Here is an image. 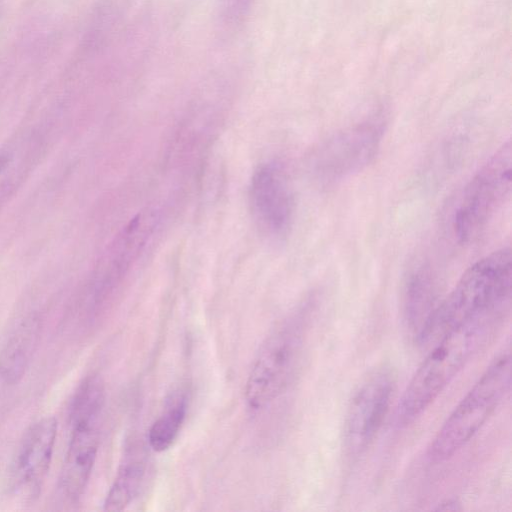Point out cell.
I'll list each match as a JSON object with an SVG mask.
<instances>
[{"label": "cell", "mask_w": 512, "mask_h": 512, "mask_svg": "<svg viewBox=\"0 0 512 512\" xmlns=\"http://www.w3.org/2000/svg\"><path fill=\"white\" fill-rule=\"evenodd\" d=\"M508 309L501 307L479 314L437 340L399 400L395 413L397 426H408L431 405L493 336Z\"/></svg>", "instance_id": "obj_1"}, {"label": "cell", "mask_w": 512, "mask_h": 512, "mask_svg": "<svg viewBox=\"0 0 512 512\" xmlns=\"http://www.w3.org/2000/svg\"><path fill=\"white\" fill-rule=\"evenodd\" d=\"M511 250L505 247L472 264L448 295L436 305L420 333L421 343L442 335L486 311L510 306Z\"/></svg>", "instance_id": "obj_2"}, {"label": "cell", "mask_w": 512, "mask_h": 512, "mask_svg": "<svg viewBox=\"0 0 512 512\" xmlns=\"http://www.w3.org/2000/svg\"><path fill=\"white\" fill-rule=\"evenodd\" d=\"M312 311L311 305L298 309L262 343L245 386V398L251 408L271 403L296 376L307 348Z\"/></svg>", "instance_id": "obj_3"}, {"label": "cell", "mask_w": 512, "mask_h": 512, "mask_svg": "<svg viewBox=\"0 0 512 512\" xmlns=\"http://www.w3.org/2000/svg\"><path fill=\"white\" fill-rule=\"evenodd\" d=\"M511 354L498 355L447 417L428 448L442 462L467 444L494 413L511 383Z\"/></svg>", "instance_id": "obj_4"}, {"label": "cell", "mask_w": 512, "mask_h": 512, "mask_svg": "<svg viewBox=\"0 0 512 512\" xmlns=\"http://www.w3.org/2000/svg\"><path fill=\"white\" fill-rule=\"evenodd\" d=\"M512 149L503 143L464 187L452 215V231L462 244L476 239L505 203L511 190Z\"/></svg>", "instance_id": "obj_5"}, {"label": "cell", "mask_w": 512, "mask_h": 512, "mask_svg": "<svg viewBox=\"0 0 512 512\" xmlns=\"http://www.w3.org/2000/svg\"><path fill=\"white\" fill-rule=\"evenodd\" d=\"M386 123L385 115L376 113L325 138L311 154L313 176L335 184L362 171L377 155Z\"/></svg>", "instance_id": "obj_6"}, {"label": "cell", "mask_w": 512, "mask_h": 512, "mask_svg": "<svg viewBox=\"0 0 512 512\" xmlns=\"http://www.w3.org/2000/svg\"><path fill=\"white\" fill-rule=\"evenodd\" d=\"M395 385L392 369L381 366L370 371L353 391L343 424L348 456L361 455L375 439L389 411Z\"/></svg>", "instance_id": "obj_7"}, {"label": "cell", "mask_w": 512, "mask_h": 512, "mask_svg": "<svg viewBox=\"0 0 512 512\" xmlns=\"http://www.w3.org/2000/svg\"><path fill=\"white\" fill-rule=\"evenodd\" d=\"M249 199L255 221L273 237L286 235L291 227L294 200L291 187L276 163H265L254 172Z\"/></svg>", "instance_id": "obj_8"}, {"label": "cell", "mask_w": 512, "mask_h": 512, "mask_svg": "<svg viewBox=\"0 0 512 512\" xmlns=\"http://www.w3.org/2000/svg\"><path fill=\"white\" fill-rule=\"evenodd\" d=\"M57 420L45 416L24 433L12 462L11 482L16 492L37 495L49 471L57 437Z\"/></svg>", "instance_id": "obj_9"}, {"label": "cell", "mask_w": 512, "mask_h": 512, "mask_svg": "<svg viewBox=\"0 0 512 512\" xmlns=\"http://www.w3.org/2000/svg\"><path fill=\"white\" fill-rule=\"evenodd\" d=\"M45 149L39 130L25 128L0 147V212L38 165Z\"/></svg>", "instance_id": "obj_10"}, {"label": "cell", "mask_w": 512, "mask_h": 512, "mask_svg": "<svg viewBox=\"0 0 512 512\" xmlns=\"http://www.w3.org/2000/svg\"><path fill=\"white\" fill-rule=\"evenodd\" d=\"M101 419L70 422L71 435L61 472L60 485L63 494L76 502L89 482L100 438Z\"/></svg>", "instance_id": "obj_11"}, {"label": "cell", "mask_w": 512, "mask_h": 512, "mask_svg": "<svg viewBox=\"0 0 512 512\" xmlns=\"http://www.w3.org/2000/svg\"><path fill=\"white\" fill-rule=\"evenodd\" d=\"M38 317L26 318L13 332L0 352V385L17 384L25 375L40 338Z\"/></svg>", "instance_id": "obj_12"}, {"label": "cell", "mask_w": 512, "mask_h": 512, "mask_svg": "<svg viewBox=\"0 0 512 512\" xmlns=\"http://www.w3.org/2000/svg\"><path fill=\"white\" fill-rule=\"evenodd\" d=\"M147 458L142 444L133 442L124 451L115 479L104 501V510L125 509L138 495L146 473Z\"/></svg>", "instance_id": "obj_13"}, {"label": "cell", "mask_w": 512, "mask_h": 512, "mask_svg": "<svg viewBox=\"0 0 512 512\" xmlns=\"http://www.w3.org/2000/svg\"><path fill=\"white\" fill-rule=\"evenodd\" d=\"M436 305L431 275L426 269L418 268L409 275L404 291L405 317L417 335Z\"/></svg>", "instance_id": "obj_14"}, {"label": "cell", "mask_w": 512, "mask_h": 512, "mask_svg": "<svg viewBox=\"0 0 512 512\" xmlns=\"http://www.w3.org/2000/svg\"><path fill=\"white\" fill-rule=\"evenodd\" d=\"M187 411V400L182 393L172 397L164 413L148 432V444L156 452L167 450L176 440Z\"/></svg>", "instance_id": "obj_15"}, {"label": "cell", "mask_w": 512, "mask_h": 512, "mask_svg": "<svg viewBox=\"0 0 512 512\" xmlns=\"http://www.w3.org/2000/svg\"><path fill=\"white\" fill-rule=\"evenodd\" d=\"M226 3V11L228 12V16L233 18H238L245 13L246 9H248L250 0H225Z\"/></svg>", "instance_id": "obj_16"}, {"label": "cell", "mask_w": 512, "mask_h": 512, "mask_svg": "<svg viewBox=\"0 0 512 512\" xmlns=\"http://www.w3.org/2000/svg\"><path fill=\"white\" fill-rule=\"evenodd\" d=\"M459 504L456 503V501H452V500H448L446 501L445 503H441V506L439 505V507L437 508V510H443V511H453V510H458L459 508L457 507Z\"/></svg>", "instance_id": "obj_17"}, {"label": "cell", "mask_w": 512, "mask_h": 512, "mask_svg": "<svg viewBox=\"0 0 512 512\" xmlns=\"http://www.w3.org/2000/svg\"><path fill=\"white\" fill-rule=\"evenodd\" d=\"M2 2H3V0H0V11H1V7H2Z\"/></svg>", "instance_id": "obj_18"}]
</instances>
